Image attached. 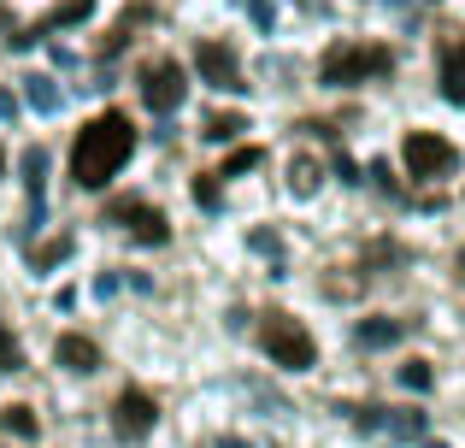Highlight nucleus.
<instances>
[{"mask_svg":"<svg viewBox=\"0 0 465 448\" xmlns=\"http://www.w3.org/2000/svg\"><path fill=\"white\" fill-rule=\"evenodd\" d=\"M318 184H324V165H318L312 154H301V160L289 165V189H295V195H312Z\"/></svg>","mask_w":465,"mask_h":448,"instance_id":"ddd939ff","label":"nucleus"},{"mask_svg":"<svg viewBox=\"0 0 465 448\" xmlns=\"http://www.w3.org/2000/svg\"><path fill=\"white\" fill-rule=\"evenodd\" d=\"M242 130H248V118H242V113H206L201 136H206V142H236Z\"/></svg>","mask_w":465,"mask_h":448,"instance_id":"f8f14e48","label":"nucleus"},{"mask_svg":"<svg viewBox=\"0 0 465 448\" xmlns=\"http://www.w3.org/2000/svg\"><path fill=\"white\" fill-rule=\"evenodd\" d=\"M153 425H159V407H153V395H142V390H124V395L113 402V431H118L124 443H142Z\"/></svg>","mask_w":465,"mask_h":448,"instance_id":"6e6552de","label":"nucleus"},{"mask_svg":"<svg viewBox=\"0 0 465 448\" xmlns=\"http://www.w3.org/2000/svg\"><path fill=\"white\" fill-rule=\"evenodd\" d=\"M194 71H201L218 95H242V89H248L242 59H236V47H230V42H201V47H194Z\"/></svg>","mask_w":465,"mask_h":448,"instance_id":"423d86ee","label":"nucleus"},{"mask_svg":"<svg viewBox=\"0 0 465 448\" xmlns=\"http://www.w3.org/2000/svg\"><path fill=\"white\" fill-rule=\"evenodd\" d=\"M389 65H395V54H389V47L336 42L324 54V65H318V77H324L330 89H353V83H365V77H389Z\"/></svg>","mask_w":465,"mask_h":448,"instance_id":"7ed1b4c3","label":"nucleus"},{"mask_svg":"<svg viewBox=\"0 0 465 448\" xmlns=\"http://www.w3.org/2000/svg\"><path fill=\"white\" fill-rule=\"evenodd\" d=\"M0 366H18V348H12V336H6V324H0Z\"/></svg>","mask_w":465,"mask_h":448,"instance_id":"412c9836","label":"nucleus"},{"mask_svg":"<svg viewBox=\"0 0 465 448\" xmlns=\"http://www.w3.org/2000/svg\"><path fill=\"white\" fill-rule=\"evenodd\" d=\"M218 448H253V443H248V437H224Z\"/></svg>","mask_w":465,"mask_h":448,"instance_id":"5701e85b","label":"nucleus"},{"mask_svg":"<svg viewBox=\"0 0 465 448\" xmlns=\"http://www.w3.org/2000/svg\"><path fill=\"white\" fill-rule=\"evenodd\" d=\"M260 348L272 354V366H283V372H307L312 360H318L312 331L295 319V313H265V324H260Z\"/></svg>","mask_w":465,"mask_h":448,"instance_id":"f03ea898","label":"nucleus"},{"mask_svg":"<svg viewBox=\"0 0 465 448\" xmlns=\"http://www.w3.org/2000/svg\"><path fill=\"white\" fill-rule=\"evenodd\" d=\"M395 378H401V390L424 395V390H430V383H436V372H430V360H407V366H401Z\"/></svg>","mask_w":465,"mask_h":448,"instance_id":"2eb2a0df","label":"nucleus"},{"mask_svg":"<svg viewBox=\"0 0 465 448\" xmlns=\"http://www.w3.org/2000/svg\"><path fill=\"white\" fill-rule=\"evenodd\" d=\"M183 95H189V77H183V65L171 54L142 65V101H148V113H177Z\"/></svg>","mask_w":465,"mask_h":448,"instance_id":"39448f33","label":"nucleus"},{"mask_svg":"<svg viewBox=\"0 0 465 448\" xmlns=\"http://www.w3.org/2000/svg\"><path fill=\"white\" fill-rule=\"evenodd\" d=\"M248 165H260V148H236V154L224 160V172H218V177H230V172H248Z\"/></svg>","mask_w":465,"mask_h":448,"instance_id":"aec40b11","label":"nucleus"},{"mask_svg":"<svg viewBox=\"0 0 465 448\" xmlns=\"http://www.w3.org/2000/svg\"><path fill=\"white\" fill-rule=\"evenodd\" d=\"M401 160H407V172L419 177V184H436V177H448L460 165V148L448 136H436V130H407Z\"/></svg>","mask_w":465,"mask_h":448,"instance_id":"20e7f679","label":"nucleus"},{"mask_svg":"<svg viewBox=\"0 0 465 448\" xmlns=\"http://www.w3.org/2000/svg\"><path fill=\"white\" fill-rule=\"evenodd\" d=\"M424 448H442V443H424Z\"/></svg>","mask_w":465,"mask_h":448,"instance_id":"393cba45","label":"nucleus"},{"mask_svg":"<svg viewBox=\"0 0 465 448\" xmlns=\"http://www.w3.org/2000/svg\"><path fill=\"white\" fill-rule=\"evenodd\" d=\"M194 201H201L206 213H218V172H201V177H194Z\"/></svg>","mask_w":465,"mask_h":448,"instance_id":"a211bd4d","label":"nucleus"},{"mask_svg":"<svg viewBox=\"0 0 465 448\" xmlns=\"http://www.w3.org/2000/svg\"><path fill=\"white\" fill-rule=\"evenodd\" d=\"M106 224L130 230V236L148 242V248H159V242L171 236V230H165V213H159L153 201H113V207H106Z\"/></svg>","mask_w":465,"mask_h":448,"instance_id":"0eeeda50","label":"nucleus"},{"mask_svg":"<svg viewBox=\"0 0 465 448\" xmlns=\"http://www.w3.org/2000/svg\"><path fill=\"white\" fill-rule=\"evenodd\" d=\"M54 354H59V366H65V372H83V378H89V372H101V348H94L89 336H77V331L59 336Z\"/></svg>","mask_w":465,"mask_h":448,"instance_id":"1a4fd4ad","label":"nucleus"},{"mask_svg":"<svg viewBox=\"0 0 465 448\" xmlns=\"http://www.w3.org/2000/svg\"><path fill=\"white\" fill-rule=\"evenodd\" d=\"M65 254H71V236H59V242H47V248H42V254H35V272H42V265H59V260H65Z\"/></svg>","mask_w":465,"mask_h":448,"instance_id":"6ab92c4d","label":"nucleus"},{"mask_svg":"<svg viewBox=\"0 0 465 448\" xmlns=\"http://www.w3.org/2000/svg\"><path fill=\"white\" fill-rule=\"evenodd\" d=\"M442 95H448L454 106H465V35L442 54Z\"/></svg>","mask_w":465,"mask_h":448,"instance_id":"9b49d317","label":"nucleus"},{"mask_svg":"<svg viewBox=\"0 0 465 448\" xmlns=\"http://www.w3.org/2000/svg\"><path fill=\"white\" fill-rule=\"evenodd\" d=\"M0 172H6V154H0Z\"/></svg>","mask_w":465,"mask_h":448,"instance_id":"b1692460","label":"nucleus"},{"mask_svg":"<svg viewBox=\"0 0 465 448\" xmlns=\"http://www.w3.org/2000/svg\"><path fill=\"white\" fill-rule=\"evenodd\" d=\"M130 154H136V124H130V113L89 118L83 136L71 142V184L77 189H106L118 172H124Z\"/></svg>","mask_w":465,"mask_h":448,"instance_id":"f257e3e1","label":"nucleus"},{"mask_svg":"<svg viewBox=\"0 0 465 448\" xmlns=\"http://www.w3.org/2000/svg\"><path fill=\"white\" fill-rule=\"evenodd\" d=\"M42 177H47V154L30 148V154H24V184H30V201H35V207H42Z\"/></svg>","mask_w":465,"mask_h":448,"instance_id":"dca6fc26","label":"nucleus"},{"mask_svg":"<svg viewBox=\"0 0 465 448\" xmlns=\"http://www.w3.org/2000/svg\"><path fill=\"white\" fill-rule=\"evenodd\" d=\"M401 336H407V319H383V313L353 324V343H360V348H395Z\"/></svg>","mask_w":465,"mask_h":448,"instance_id":"9d476101","label":"nucleus"},{"mask_svg":"<svg viewBox=\"0 0 465 448\" xmlns=\"http://www.w3.org/2000/svg\"><path fill=\"white\" fill-rule=\"evenodd\" d=\"M12 113H18V101H12V95L0 89V118H12Z\"/></svg>","mask_w":465,"mask_h":448,"instance_id":"4be33fe9","label":"nucleus"},{"mask_svg":"<svg viewBox=\"0 0 465 448\" xmlns=\"http://www.w3.org/2000/svg\"><path fill=\"white\" fill-rule=\"evenodd\" d=\"M0 425H6L12 431V437H35V413H30V407H6V413H0Z\"/></svg>","mask_w":465,"mask_h":448,"instance_id":"f3484780","label":"nucleus"},{"mask_svg":"<svg viewBox=\"0 0 465 448\" xmlns=\"http://www.w3.org/2000/svg\"><path fill=\"white\" fill-rule=\"evenodd\" d=\"M460 272H465V260H460Z\"/></svg>","mask_w":465,"mask_h":448,"instance_id":"a878e982","label":"nucleus"},{"mask_svg":"<svg viewBox=\"0 0 465 448\" xmlns=\"http://www.w3.org/2000/svg\"><path fill=\"white\" fill-rule=\"evenodd\" d=\"M24 101H30L35 113H59V89H54V77H24Z\"/></svg>","mask_w":465,"mask_h":448,"instance_id":"4468645a","label":"nucleus"}]
</instances>
